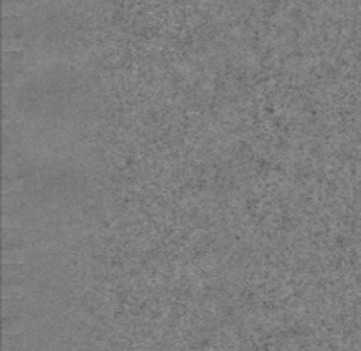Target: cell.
I'll use <instances>...</instances> for the list:
<instances>
[{
	"instance_id": "3957f363",
	"label": "cell",
	"mask_w": 361,
	"mask_h": 351,
	"mask_svg": "<svg viewBox=\"0 0 361 351\" xmlns=\"http://www.w3.org/2000/svg\"><path fill=\"white\" fill-rule=\"evenodd\" d=\"M22 50H24V45L16 37H7L4 40V52H22Z\"/></svg>"
},
{
	"instance_id": "6da1fadb",
	"label": "cell",
	"mask_w": 361,
	"mask_h": 351,
	"mask_svg": "<svg viewBox=\"0 0 361 351\" xmlns=\"http://www.w3.org/2000/svg\"><path fill=\"white\" fill-rule=\"evenodd\" d=\"M26 255H28V250H24V248H17V246H14V248H7L6 251H4V262L6 264H22L26 260Z\"/></svg>"
},
{
	"instance_id": "7a4b0ae2",
	"label": "cell",
	"mask_w": 361,
	"mask_h": 351,
	"mask_svg": "<svg viewBox=\"0 0 361 351\" xmlns=\"http://www.w3.org/2000/svg\"><path fill=\"white\" fill-rule=\"evenodd\" d=\"M28 11V7L24 6L22 2H6L4 6V17H17V16H22L24 12Z\"/></svg>"
},
{
	"instance_id": "277c9868",
	"label": "cell",
	"mask_w": 361,
	"mask_h": 351,
	"mask_svg": "<svg viewBox=\"0 0 361 351\" xmlns=\"http://www.w3.org/2000/svg\"><path fill=\"white\" fill-rule=\"evenodd\" d=\"M22 190V179H14V181H6L4 183V193L9 195V193H17Z\"/></svg>"
}]
</instances>
